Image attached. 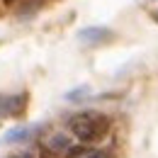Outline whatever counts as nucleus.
I'll return each instance as SVG.
<instances>
[{"mask_svg":"<svg viewBox=\"0 0 158 158\" xmlns=\"http://www.w3.org/2000/svg\"><path fill=\"white\" fill-rule=\"evenodd\" d=\"M68 127L83 143H95L110 131V119L100 112H80L76 117H71Z\"/></svg>","mask_w":158,"mask_h":158,"instance_id":"obj_1","label":"nucleus"},{"mask_svg":"<svg viewBox=\"0 0 158 158\" xmlns=\"http://www.w3.org/2000/svg\"><path fill=\"white\" fill-rule=\"evenodd\" d=\"M0 102H2V114L5 117H20L27 110V95L24 93H20V95H0Z\"/></svg>","mask_w":158,"mask_h":158,"instance_id":"obj_2","label":"nucleus"},{"mask_svg":"<svg viewBox=\"0 0 158 158\" xmlns=\"http://www.w3.org/2000/svg\"><path fill=\"white\" fill-rule=\"evenodd\" d=\"M78 39L90 44V46H98V44H105V41L114 39V34L110 29H105V27H85V29L78 32Z\"/></svg>","mask_w":158,"mask_h":158,"instance_id":"obj_3","label":"nucleus"},{"mask_svg":"<svg viewBox=\"0 0 158 158\" xmlns=\"http://www.w3.org/2000/svg\"><path fill=\"white\" fill-rule=\"evenodd\" d=\"M39 124H32V127H17V129H12V131H7L2 141L5 143H15V141H29V139H34L39 134Z\"/></svg>","mask_w":158,"mask_h":158,"instance_id":"obj_4","label":"nucleus"},{"mask_svg":"<svg viewBox=\"0 0 158 158\" xmlns=\"http://www.w3.org/2000/svg\"><path fill=\"white\" fill-rule=\"evenodd\" d=\"M46 148L51 153H56V156H66L68 148H71V139L66 136V134H54V136L46 141Z\"/></svg>","mask_w":158,"mask_h":158,"instance_id":"obj_5","label":"nucleus"},{"mask_svg":"<svg viewBox=\"0 0 158 158\" xmlns=\"http://www.w3.org/2000/svg\"><path fill=\"white\" fill-rule=\"evenodd\" d=\"M90 151H88V146L83 143V146H71L68 148V153H66V158H83V156H88Z\"/></svg>","mask_w":158,"mask_h":158,"instance_id":"obj_6","label":"nucleus"},{"mask_svg":"<svg viewBox=\"0 0 158 158\" xmlns=\"http://www.w3.org/2000/svg\"><path fill=\"white\" fill-rule=\"evenodd\" d=\"M85 95H90V88H88V85H83V88H78V90H71L66 98L68 100H80V98H85Z\"/></svg>","mask_w":158,"mask_h":158,"instance_id":"obj_7","label":"nucleus"},{"mask_svg":"<svg viewBox=\"0 0 158 158\" xmlns=\"http://www.w3.org/2000/svg\"><path fill=\"white\" fill-rule=\"evenodd\" d=\"M83 158H112L107 151H90L88 156H83Z\"/></svg>","mask_w":158,"mask_h":158,"instance_id":"obj_8","label":"nucleus"},{"mask_svg":"<svg viewBox=\"0 0 158 158\" xmlns=\"http://www.w3.org/2000/svg\"><path fill=\"white\" fill-rule=\"evenodd\" d=\"M39 158H61V156H56V153H51V151H49V148L44 146V148L39 151Z\"/></svg>","mask_w":158,"mask_h":158,"instance_id":"obj_9","label":"nucleus"},{"mask_svg":"<svg viewBox=\"0 0 158 158\" xmlns=\"http://www.w3.org/2000/svg\"><path fill=\"white\" fill-rule=\"evenodd\" d=\"M2 2H5V5H12V2H15V0H2Z\"/></svg>","mask_w":158,"mask_h":158,"instance_id":"obj_10","label":"nucleus"},{"mask_svg":"<svg viewBox=\"0 0 158 158\" xmlns=\"http://www.w3.org/2000/svg\"><path fill=\"white\" fill-rule=\"evenodd\" d=\"M153 17H156V22H158V12H156V15H153Z\"/></svg>","mask_w":158,"mask_h":158,"instance_id":"obj_11","label":"nucleus"},{"mask_svg":"<svg viewBox=\"0 0 158 158\" xmlns=\"http://www.w3.org/2000/svg\"><path fill=\"white\" fill-rule=\"evenodd\" d=\"M24 158H29V156H24Z\"/></svg>","mask_w":158,"mask_h":158,"instance_id":"obj_12","label":"nucleus"}]
</instances>
